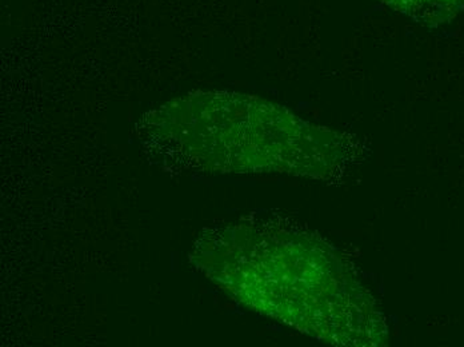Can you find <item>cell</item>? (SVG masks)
<instances>
[{"instance_id":"6da1fadb","label":"cell","mask_w":464,"mask_h":347,"mask_svg":"<svg viewBox=\"0 0 464 347\" xmlns=\"http://www.w3.org/2000/svg\"><path fill=\"white\" fill-rule=\"evenodd\" d=\"M392 10L424 24L451 21L464 8V0H378Z\"/></svg>"}]
</instances>
